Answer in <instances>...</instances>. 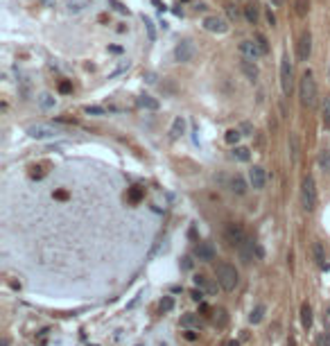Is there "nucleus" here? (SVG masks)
Returning a JSON list of instances; mask_svg holds the SVG:
<instances>
[{"label":"nucleus","instance_id":"f3484780","mask_svg":"<svg viewBox=\"0 0 330 346\" xmlns=\"http://www.w3.org/2000/svg\"><path fill=\"white\" fill-rule=\"evenodd\" d=\"M179 323H181V328H201V319H199V314H192V312L183 314Z\"/></svg>","mask_w":330,"mask_h":346},{"label":"nucleus","instance_id":"f704fd0d","mask_svg":"<svg viewBox=\"0 0 330 346\" xmlns=\"http://www.w3.org/2000/svg\"><path fill=\"white\" fill-rule=\"evenodd\" d=\"M316 346H330V330H323L316 335Z\"/></svg>","mask_w":330,"mask_h":346},{"label":"nucleus","instance_id":"2eb2a0df","mask_svg":"<svg viewBox=\"0 0 330 346\" xmlns=\"http://www.w3.org/2000/svg\"><path fill=\"white\" fill-rule=\"evenodd\" d=\"M240 70H242L244 77L251 79V82H256L258 79V66H256V61L253 59H244L242 57V61H240Z\"/></svg>","mask_w":330,"mask_h":346},{"label":"nucleus","instance_id":"f8f14e48","mask_svg":"<svg viewBox=\"0 0 330 346\" xmlns=\"http://www.w3.org/2000/svg\"><path fill=\"white\" fill-rule=\"evenodd\" d=\"M238 254L240 258H242V263H251L253 260V254H256V242L251 240V238H244V242L238 247Z\"/></svg>","mask_w":330,"mask_h":346},{"label":"nucleus","instance_id":"dca6fc26","mask_svg":"<svg viewBox=\"0 0 330 346\" xmlns=\"http://www.w3.org/2000/svg\"><path fill=\"white\" fill-rule=\"evenodd\" d=\"M183 132H185V118L183 116H176L174 123H172V127H170V138L172 141H176Z\"/></svg>","mask_w":330,"mask_h":346},{"label":"nucleus","instance_id":"ddd939ff","mask_svg":"<svg viewBox=\"0 0 330 346\" xmlns=\"http://www.w3.org/2000/svg\"><path fill=\"white\" fill-rule=\"evenodd\" d=\"M240 55H242L244 59H253V61H256L262 52H260V48H258L256 41H242V43H240Z\"/></svg>","mask_w":330,"mask_h":346},{"label":"nucleus","instance_id":"b1692460","mask_svg":"<svg viewBox=\"0 0 330 346\" xmlns=\"http://www.w3.org/2000/svg\"><path fill=\"white\" fill-rule=\"evenodd\" d=\"M265 305H256V308L251 310V314H249V321L251 323H260L262 321V317H265Z\"/></svg>","mask_w":330,"mask_h":346},{"label":"nucleus","instance_id":"9d476101","mask_svg":"<svg viewBox=\"0 0 330 346\" xmlns=\"http://www.w3.org/2000/svg\"><path fill=\"white\" fill-rule=\"evenodd\" d=\"M312 55V34L310 32H303L301 39H298V59L307 61Z\"/></svg>","mask_w":330,"mask_h":346},{"label":"nucleus","instance_id":"4c0bfd02","mask_svg":"<svg viewBox=\"0 0 330 346\" xmlns=\"http://www.w3.org/2000/svg\"><path fill=\"white\" fill-rule=\"evenodd\" d=\"M72 91V84L70 82H61L59 84V93H70Z\"/></svg>","mask_w":330,"mask_h":346},{"label":"nucleus","instance_id":"c756f323","mask_svg":"<svg viewBox=\"0 0 330 346\" xmlns=\"http://www.w3.org/2000/svg\"><path fill=\"white\" fill-rule=\"evenodd\" d=\"M253 41L258 43V48H260V52H262V55H267V52H269V43H267L265 34H260V32H258L256 37H253Z\"/></svg>","mask_w":330,"mask_h":346},{"label":"nucleus","instance_id":"72a5a7b5","mask_svg":"<svg viewBox=\"0 0 330 346\" xmlns=\"http://www.w3.org/2000/svg\"><path fill=\"white\" fill-rule=\"evenodd\" d=\"M319 165L323 172H330V152H323V154L319 156Z\"/></svg>","mask_w":330,"mask_h":346},{"label":"nucleus","instance_id":"a18cd8bd","mask_svg":"<svg viewBox=\"0 0 330 346\" xmlns=\"http://www.w3.org/2000/svg\"><path fill=\"white\" fill-rule=\"evenodd\" d=\"M226 12H229L231 19H238V12H235V7H226Z\"/></svg>","mask_w":330,"mask_h":346},{"label":"nucleus","instance_id":"aec40b11","mask_svg":"<svg viewBox=\"0 0 330 346\" xmlns=\"http://www.w3.org/2000/svg\"><path fill=\"white\" fill-rule=\"evenodd\" d=\"M301 323H303V328H310L312 326V308H310L307 301L301 305Z\"/></svg>","mask_w":330,"mask_h":346},{"label":"nucleus","instance_id":"a211bd4d","mask_svg":"<svg viewBox=\"0 0 330 346\" xmlns=\"http://www.w3.org/2000/svg\"><path fill=\"white\" fill-rule=\"evenodd\" d=\"M312 256H314L319 267H323V269L328 267V265H325V254H323V245H321V242H314V245H312Z\"/></svg>","mask_w":330,"mask_h":346},{"label":"nucleus","instance_id":"5701e85b","mask_svg":"<svg viewBox=\"0 0 330 346\" xmlns=\"http://www.w3.org/2000/svg\"><path fill=\"white\" fill-rule=\"evenodd\" d=\"M54 104H57V100H54L50 93H41V95H39V106H41V109H45V111L54 109Z\"/></svg>","mask_w":330,"mask_h":346},{"label":"nucleus","instance_id":"8fccbe9b","mask_svg":"<svg viewBox=\"0 0 330 346\" xmlns=\"http://www.w3.org/2000/svg\"><path fill=\"white\" fill-rule=\"evenodd\" d=\"M328 77H330V64H328Z\"/></svg>","mask_w":330,"mask_h":346},{"label":"nucleus","instance_id":"7ed1b4c3","mask_svg":"<svg viewBox=\"0 0 330 346\" xmlns=\"http://www.w3.org/2000/svg\"><path fill=\"white\" fill-rule=\"evenodd\" d=\"M301 204H303V210L312 213L316 208V183H314V177L307 174L301 183Z\"/></svg>","mask_w":330,"mask_h":346},{"label":"nucleus","instance_id":"a878e982","mask_svg":"<svg viewBox=\"0 0 330 346\" xmlns=\"http://www.w3.org/2000/svg\"><path fill=\"white\" fill-rule=\"evenodd\" d=\"M289 152H292V161H298V138L296 134H289Z\"/></svg>","mask_w":330,"mask_h":346},{"label":"nucleus","instance_id":"473e14b6","mask_svg":"<svg viewBox=\"0 0 330 346\" xmlns=\"http://www.w3.org/2000/svg\"><path fill=\"white\" fill-rule=\"evenodd\" d=\"M323 125L330 129V95H325L323 100Z\"/></svg>","mask_w":330,"mask_h":346},{"label":"nucleus","instance_id":"4be33fe9","mask_svg":"<svg viewBox=\"0 0 330 346\" xmlns=\"http://www.w3.org/2000/svg\"><path fill=\"white\" fill-rule=\"evenodd\" d=\"M233 156L238 161H242V163H247V161L251 159V150H249V147H242V145H235L233 147Z\"/></svg>","mask_w":330,"mask_h":346},{"label":"nucleus","instance_id":"393cba45","mask_svg":"<svg viewBox=\"0 0 330 346\" xmlns=\"http://www.w3.org/2000/svg\"><path fill=\"white\" fill-rule=\"evenodd\" d=\"M231 190H233L235 195H244V192H247V183L242 181V177H235L233 181H231Z\"/></svg>","mask_w":330,"mask_h":346},{"label":"nucleus","instance_id":"c85d7f7f","mask_svg":"<svg viewBox=\"0 0 330 346\" xmlns=\"http://www.w3.org/2000/svg\"><path fill=\"white\" fill-rule=\"evenodd\" d=\"M215 323H217L219 328H224L226 323H229V317H226V310H224V308H217V310H215Z\"/></svg>","mask_w":330,"mask_h":346},{"label":"nucleus","instance_id":"f03ea898","mask_svg":"<svg viewBox=\"0 0 330 346\" xmlns=\"http://www.w3.org/2000/svg\"><path fill=\"white\" fill-rule=\"evenodd\" d=\"M298 97H301V104L305 106V109H314L316 106V82H314V77H312V73L303 75Z\"/></svg>","mask_w":330,"mask_h":346},{"label":"nucleus","instance_id":"2f4dec72","mask_svg":"<svg viewBox=\"0 0 330 346\" xmlns=\"http://www.w3.org/2000/svg\"><path fill=\"white\" fill-rule=\"evenodd\" d=\"M158 308H161V312H170V310L174 308V299H172V296H163Z\"/></svg>","mask_w":330,"mask_h":346},{"label":"nucleus","instance_id":"bb28decb","mask_svg":"<svg viewBox=\"0 0 330 346\" xmlns=\"http://www.w3.org/2000/svg\"><path fill=\"white\" fill-rule=\"evenodd\" d=\"M294 7H296V14L298 16H307V12H310V0H296Z\"/></svg>","mask_w":330,"mask_h":346},{"label":"nucleus","instance_id":"39448f33","mask_svg":"<svg viewBox=\"0 0 330 346\" xmlns=\"http://www.w3.org/2000/svg\"><path fill=\"white\" fill-rule=\"evenodd\" d=\"M57 134H59L57 127H52V125H43V123H36V125H30V127H27V136H30V138H36V141L54 138Z\"/></svg>","mask_w":330,"mask_h":346},{"label":"nucleus","instance_id":"58836bf2","mask_svg":"<svg viewBox=\"0 0 330 346\" xmlns=\"http://www.w3.org/2000/svg\"><path fill=\"white\" fill-rule=\"evenodd\" d=\"M183 337H185V339H188V341H194V339H197V332H194V330H190V328H185Z\"/></svg>","mask_w":330,"mask_h":346},{"label":"nucleus","instance_id":"f257e3e1","mask_svg":"<svg viewBox=\"0 0 330 346\" xmlns=\"http://www.w3.org/2000/svg\"><path fill=\"white\" fill-rule=\"evenodd\" d=\"M215 276H217L219 287H222V290H226V292H233L235 287H238V283H240L238 269H235L231 263H219V265H217V267H215Z\"/></svg>","mask_w":330,"mask_h":346},{"label":"nucleus","instance_id":"c9c22d12","mask_svg":"<svg viewBox=\"0 0 330 346\" xmlns=\"http://www.w3.org/2000/svg\"><path fill=\"white\" fill-rule=\"evenodd\" d=\"M145 28H147V37L149 41H156V30H154V23L149 19H145Z\"/></svg>","mask_w":330,"mask_h":346},{"label":"nucleus","instance_id":"49530a36","mask_svg":"<svg viewBox=\"0 0 330 346\" xmlns=\"http://www.w3.org/2000/svg\"><path fill=\"white\" fill-rule=\"evenodd\" d=\"M113 7H116V10H118V12H122V14H125V12H127V10H125V7H122V5H120V3H116V0H113Z\"/></svg>","mask_w":330,"mask_h":346},{"label":"nucleus","instance_id":"1a4fd4ad","mask_svg":"<svg viewBox=\"0 0 330 346\" xmlns=\"http://www.w3.org/2000/svg\"><path fill=\"white\" fill-rule=\"evenodd\" d=\"M249 183H251L256 190H260V188H265L267 183V174H265V168H260V165H253L251 170H249Z\"/></svg>","mask_w":330,"mask_h":346},{"label":"nucleus","instance_id":"79ce46f5","mask_svg":"<svg viewBox=\"0 0 330 346\" xmlns=\"http://www.w3.org/2000/svg\"><path fill=\"white\" fill-rule=\"evenodd\" d=\"M256 258L258 260L265 258V249H262V245H258V242H256Z\"/></svg>","mask_w":330,"mask_h":346},{"label":"nucleus","instance_id":"412c9836","mask_svg":"<svg viewBox=\"0 0 330 346\" xmlns=\"http://www.w3.org/2000/svg\"><path fill=\"white\" fill-rule=\"evenodd\" d=\"M143 197H145V188H140V186H131L129 192H127V199H129L131 204H138Z\"/></svg>","mask_w":330,"mask_h":346},{"label":"nucleus","instance_id":"e433bc0d","mask_svg":"<svg viewBox=\"0 0 330 346\" xmlns=\"http://www.w3.org/2000/svg\"><path fill=\"white\" fill-rule=\"evenodd\" d=\"M84 111H86L88 116H104V113H106V111H104L102 106H86Z\"/></svg>","mask_w":330,"mask_h":346},{"label":"nucleus","instance_id":"cd10ccee","mask_svg":"<svg viewBox=\"0 0 330 346\" xmlns=\"http://www.w3.org/2000/svg\"><path fill=\"white\" fill-rule=\"evenodd\" d=\"M244 16H247V21L251 25H256V21H258V10H256V5H247L244 7Z\"/></svg>","mask_w":330,"mask_h":346},{"label":"nucleus","instance_id":"a19ab883","mask_svg":"<svg viewBox=\"0 0 330 346\" xmlns=\"http://www.w3.org/2000/svg\"><path fill=\"white\" fill-rule=\"evenodd\" d=\"M125 68H129V61H125V64H120V66H118V68H116V70H113V73H111V77H116V75H120V73H122V70H125Z\"/></svg>","mask_w":330,"mask_h":346},{"label":"nucleus","instance_id":"ea45409f","mask_svg":"<svg viewBox=\"0 0 330 346\" xmlns=\"http://www.w3.org/2000/svg\"><path fill=\"white\" fill-rule=\"evenodd\" d=\"M190 296H192V301H201L203 299V290H192L190 292Z\"/></svg>","mask_w":330,"mask_h":346},{"label":"nucleus","instance_id":"09e8293b","mask_svg":"<svg viewBox=\"0 0 330 346\" xmlns=\"http://www.w3.org/2000/svg\"><path fill=\"white\" fill-rule=\"evenodd\" d=\"M0 346H9V339H7V337H3V341H0Z\"/></svg>","mask_w":330,"mask_h":346},{"label":"nucleus","instance_id":"37998d69","mask_svg":"<svg viewBox=\"0 0 330 346\" xmlns=\"http://www.w3.org/2000/svg\"><path fill=\"white\" fill-rule=\"evenodd\" d=\"M181 267H183V269H190V267H192V260H190L188 256H185V258H181Z\"/></svg>","mask_w":330,"mask_h":346},{"label":"nucleus","instance_id":"6e6552de","mask_svg":"<svg viewBox=\"0 0 330 346\" xmlns=\"http://www.w3.org/2000/svg\"><path fill=\"white\" fill-rule=\"evenodd\" d=\"M203 28L212 34H226L229 32V23H226L222 16H206L203 19Z\"/></svg>","mask_w":330,"mask_h":346},{"label":"nucleus","instance_id":"de8ad7c7","mask_svg":"<svg viewBox=\"0 0 330 346\" xmlns=\"http://www.w3.org/2000/svg\"><path fill=\"white\" fill-rule=\"evenodd\" d=\"M269 3H271L274 7H280V5H283V0H269Z\"/></svg>","mask_w":330,"mask_h":346},{"label":"nucleus","instance_id":"4468645a","mask_svg":"<svg viewBox=\"0 0 330 346\" xmlns=\"http://www.w3.org/2000/svg\"><path fill=\"white\" fill-rule=\"evenodd\" d=\"M194 285H197L199 290H203L206 294H217V287H219V283L206 278L203 274H197V276H194Z\"/></svg>","mask_w":330,"mask_h":346},{"label":"nucleus","instance_id":"7c9ffc66","mask_svg":"<svg viewBox=\"0 0 330 346\" xmlns=\"http://www.w3.org/2000/svg\"><path fill=\"white\" fill-rule=\"evenodd\" d=\"M240 136H242V134H240L238 129H229V132H226V136H224V141L229 143V145H238Z\"/></svg>","mask_w":330,"mask_h":346},{"label":"nucleus","instance_id":"20e7f679","mask_svg":"<svg viewBox=\"0 0 330 346\" xmlns=\"http://www.w3.org/2000/svg\"><path fill=\"white\" fill-rule=\"evenodd\" d=\"M280 88H283V93L287 97L294 91V68L287 55H283V59H280Z\"/></svg>","mask_w":330,"mask_h":346},{"label":"nucleus","instance_id":"c03bdc74","mask_svg":"<svg viewBox=\"0 0 330 346\" xmlns=\"http://www.w3.org/2000/svg\"><path fill=\"white\" fill-rule=\"evenodd\" d=\"M267 21H269V25H276V16L271 14V10L267 12Z\"/></svg>","mask_w":330,"mask_h":346},{"label":"nucleus","instance_id":"9b49d317","mask_svg":"<svg viewBox=\"0 0 330 346\" xmlns=\"http://www.w3.org/2000/svg\"><path fill=\"white\" fill-rule=\"evenodd\" d=\"M194 256H197L201 263H210V260H215V247H212L210 242H199V245L194 247Z\"/></svg>","mask_w":330,"mask_h":346},{"label":"nucleus","instance_id":"423d86ee","mask_svg":"<svg viewBox=\"0 0 330 346\" xmlns=\"http://www.w3.org/2000/svg\"><path fill=\"white\" fill-rule=\"evenodd\" d=\"M224 238H226V242H229L231 247H235L238 249L240 245L244 242V238H247V233H244V228L240 226V224H226V228H224Z\"/></svg>","mask_w":330,"mask_h":346},{"label":"nucleus","instance_id":"0eeeda50","mask_svg":"<svg viewBox=\"0 0 330 346\" xmlns=\"http://www.w3.org/2000/svg\"><path fill=\"white\" fill-rule=\"evenodd\" d=\"M192 55H194V46H192V41H188V39H183V41H179L174 46V61H179V64L190 61Z\"/></svg>","mask_w":330,"mask_h":346},{"label":"nucleus","instance_id":"6ab92c4d","mask_svg":"<svg viewBox=\"0 0 330 346\" xmlns=\"http://www.w3.org/2000/svg\"><path fill=\"white\" fill-rule=\"evenodd\" d=\"M138 106H143V109H147V111H156L158 109V100L156 97H152V95H140L138 97Z\"/></svg>","mask_w":330,"mask_h":346}]
</instances>
